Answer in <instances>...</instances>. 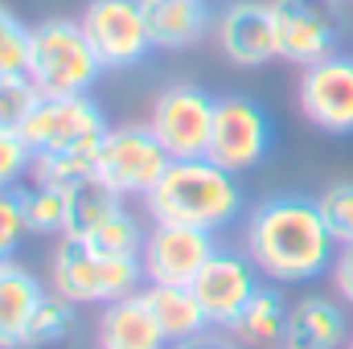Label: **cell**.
<instances>
[{
    "label": "cell",
    "instance_id": "4316f807",
    "mask_svg": "<svg viewBox=\"0 0 353 349\" xmlns=\"http://www.w3.org/2000/svg\"><path fill=\"white\" fill-rule=\"evenodd\" d=\"M33 29L0 4V74H29Z\"/></svg>",
    "mask_w": 353,
    "mask_h": 349
},
{
    "label": "cell",
    "instance_id": "ba28073f",
    "mask_svg": "<svg viewBox=\"0 0 353 349\" xmlns=\"http://www.w3.org/2000/svg\"><path fill=\"white\" fill-rule=\"evenodd\" d=\"M275 144V123L251 94H222L214 107V132H210V161H218L230 173H247L263 165Z\"/></svg>",
    "mask_w": 353,
    "mask_h": 349
},
{
    "label": "cell",
    "instance_id": "d6a6232c",
    "mask_svg": "<svg viewBox=\"0 0 353 349\" xmlns=\"http://www.w3.org/2000/svg\"><path fill=\"white\" fill-rule=\"evenodd\" d=\"M279 349H283V346H279Z\"/></svg>",
    "mask_w": 353,
    "mask_h": 349
},
{
    "label": "cell",
    "instance_id": "7a4b0ae2",
    "mask_svg": "<svg viewBox=\"0 0 353 349\" xmlns=\"http://www.w3.org/2000/svg\"><path fill=\"white\" fill-rule=\"evenodd\" d=\"M144 206L152 222H176L218 235L230 222H239L247 197L239 173L222 169L210 157H193V161H173L169 173L157 181V189L144 197Z\"/></svg>",
    "mask_w": 353,
    "mask_h": 349
},
{
    "label": "cell",
    "instance_id": "3957f363",
    "mask_svg": "<svg viewBox=\"0 0 353 349\" xmlns=\"http://www.w3.org/2000/svg\"><path fill=\"white\" fill-rule=\"evenodd\" d=\"M140 279H144L140 255H107L70 235H62L50 263V288L70 304H111L128 292H140Z\"/></svg>",
    "mask_w": 353,
    "mask_h": 349
},
{
    "label": "cell",
    "instance_id": "83f0119b",
    "mask_svg": "<svg viewBox=\"0 0 353 349\" xmlns=\"http://www.w3.org/2000/svg\"><path fill=\"white\" fill-rule=\"evenodd\" d=\"M25 235H29V222H25V206H21V185L0 189V263L17 255Z\"/></svg>",
    "mask_w": 353,
    "mask_h": 349
},
{
    "label": "cell",
    "instance_id": "8fae6325",
    "mask_svg": "<svg viewBox=\"0 0 353 349\" xmlns=\"http://www.w3.org/2000/svg\"><path fill=\"white\" fill-rule=\"evenodd\" d=\"M259 283H263V275L247 251H222L218 247L189 288H193L197 304L205 308L210 329H230L239 321V312L247 308V300L259 292Z\"/></svg>",
    "mask_w": 353,
    "mask_h": 349
},
{
    "label": "cell",
    "instance_id": "f546056e",
    "mask_svg": "<svg viewBox=\"0 0 353 349\" xmlns=\"http://www.w3.org/2000/svg\"><path fill=\"white\" fill-rule=\"evenodd\" d=\"M169 349H243V341L226 329H201L197 337H185V341H173Z\"/></svg>",
    "mask_w": 353,
    "mask_h": 349
},
{
    "label": "cell",
    "instance_id": "4dcf8cb0",
    "mask_svg": "<svg viewBox=\"0 0 353 349\" xmlns=\"http://www.w3.org/2000/svg\"><path fill=\"white\" fill-rule=\"evenodd\" d=\"M333 288L341 292V300L353 304V243L350 247H337V259H333Z\"/></svg>",
    "mask_w": 353,
    "mask_h": 349
},
{
    "label": "cell",
    "instance_id": "52a82bcc",
    "mask_svg": "<svg viewBox=\"0 0 353 349\" xmlns=\"http://www.w3.org/2000/svg\"><path fill=\"white\" fill-rule=\"evenodd\" d=\"M271 17H275L283 62L304 70L312 62L341 54V37H345L341 0H271Z\"/></svg>",
    "mask_w": 353,
    "mask_h": 349
},
{
    "label": "cell",
    "instance_id": "6da1fadb",
    "mask_svg": "<svg viewBox=\"0 0 353 349\" xmlns=\"http://www.w3.org/2000/svg\"><path fill=\"white\" fill-rule=\"evenodd\" d=\"M243 251L271 283H308L337 259V243L316 210V197L304 193L263 197L247 214Z\"/></svg>",
    "mask_w": 353,
    "mask_h": 349
},
{
    "label": "cell",
    "instance_id": "30bf717a",
    "mask_svg": "<svg viewBox=\"0 0 353 349\" xmlns=\"http://www.w3.org/2000/svg\"><path fill=\"white\" fill-rule=\"evenodd\" d=\"M214 107H218V99L210 90L193 87V83H176L157 94L148 128L157 132V140L169 148L173 161H193V157L210 152Z\"/></svg>",
    "mask_w": 353,
    "mask_h": 349
},
{
    "label": "cell",
    "instance_id": "d4e9b609",
    "mask_svg": "<svg viewBox=\"0 0 353 349\" xmlns=\"http://www.w3.org/2000/svg\"><path fill=\"white\" fill-rule=\"evenodd\" d=\"M316 210L333 235L337 247H350L353 243V181H333L316 193Z\"/></svg>",
    "mask_w": 353,
    "mask_h": 349
},
{
    "label": "cell",
    "instance_id": "f1b7e54d",
    "mask_svg": "<svg viewBox=\"0 0 353 349\" xmlns=\"http://www.w3.org/2000/svg\"><path fill=\"white\" fill-rule=\"evenodd\" d=\"M29 173H33V148L25 144L21 132L0 128V189H17Z\"/></svg>",
    "mask_w": 353,
    "mask_h": 349
},
{
    "label": "cell",
    "instance_id": "9a60e30c",
    "mask_svg": "<svg viewBox=\"0 0 353 349\" xmlns=\"http://www.w3.org/2000/svg\"><path fill=\"white\" fill-rule=\"evenodd\" d=\"M99 346L103 349H169V337H165L148 296L144 292H128V296L103 304Z\"/></svg>",
    "mask_w": 353,
    "mask_h": 349
},
{
    "label": "cell",
    "instance_id": "e0dca14e",
    "mask_svg": "<svg viewBox=\"0 0 353 349\" xmlns=\"http://www.w3.org/2000/svg\"><path fill=\"white\" fill-rule=\"evenodd\" d=\"M46 300V283L17 259L0 263V349H25L29 321Z\"/></svg>",
    "mask_w": 353,
    "mask_h": 349
},
{
    "label": "cell",
    "instance_id": "2e32d148",
    "mask_svg": "<svg viewBox=\"0 0 353 349\" xmlns=\"http://www.w3.org/2000/svg\"><path fill=\"white\" fill-rule=\"evenodd\" d=\"M350 341V321L337 300L304 296L288 308L283 349H341Z\"/></svg>",
    "mask_w": 353,
    "mask_h": 349
},
{
    "label": "cell",
    "instance_id": "8992f818",
    "mask_svg": "<svg viewBox=\"0 0 353 349\" xmlns=\"http://www.w3.org/2000/svg\"><path fill=\"white\" fill-rule=\"evenodd\" d=\"M169 165H173V157L148 123H123L103 136L94 173L119 197H148L157 189V181L169 173Z\"/></svg>",
    "mask_w": 353,
    "mask_h": 349
},
{
    "label": "cell",
    "instance_id": "cb8c5ba5",
    "mask_svg": "<svg viewBox=\"0 0 353 349\" xmlns=\"http://www.w3.org/2000/svg\"><path fill=\"white\" fill-rule=\"evenodd\" d=\"M83 243H90L94 251H107V255H140L144 247V230L140 222L128 214V210H115L103 226H94Z\"/></svg>",
    "mask_w": 353,
    "mask_h": 349
},
{
    "label": "cell",
    "instance_id": "484cf974",
    "mask_svg": "<svg viewBox=\"0 0 353 349\" xmlns=\"http://www.w3.org/2000/svg\"><path fill=\"white\" fill-rule=\"evenodd\" d=\"M41 90L33 87L29 74H0V128L4 132H21L25 119L33 115Z\"/></svg>",
    "mask_w": 353,
    "mask_h": 349
},
{
    "label": "cell",
    "instance_id": "5b68a950",
    "mask_svg": "<svg viewBox=\"0 0 353 349\" xmlns=\"http://www.w3.org/2000/svg\"><path fill=\"white\" fill-rule=\"evenodd\" d=\"M107 132L111 123L90 94H41L21 128L33 157H99Z\"/></svg>",
    "mask_w": 353,
    "mask_h": 349
},
{
    "label": "cell",
    "instance_id": "4fadbf2b",
    "mask_svg": "<svg viewBox=\"0 0 353 349\" xmlns=\"http://www.w3.org/2000/svg\"><path fill=\"white\" fill-rule=\"evenodd\" d=\"M300 111L308 115L312 128L329 136H350L353 132V58L333 54L325 62L304 66L300 74Z\"/></svg>",
    "mask_w": 353,
    "mask_h": 349
},
{
    "label": "cell",
    "instance_id": "44dd1931",
    "mask_svg": "<svg viewBox=\"0 0 353 349\" xmlns=\"http://www.w3.org/2000/svg\"><path fill=\"white\" fill-rule=\"evenodd\" d=\"M66 193H70V226H66L70 239H87L90 230L103 226L115 210H123V197L99 173L87 177V181H79V185H70Z\"/></svg>",
    "mask_w": 353,
    "mask_h": 349
},
{
    "label": "cell",
    "instance_id": "ffe728a7",
    "mask_svg": "<svg viewBox=\"0 0 353 349\" xmlns=\"http://www.w3.org/2000/svg\"><path fill=\"white\" fill-rule=\"evenodd\" d=\"M144 296H148V304H152V312H157V321H161V329H165L169 346H173V341H185V337H197L201 329H210L205 308L197 304L193 288L148 283V288H144Z\"/></svg>",
    "mask_w": 353,
    "mask_h": 349
},
{
    "label": "cell",
    "instance_id": "d6986e66",
    "mask_svg": "<svg viewBox=\"0 0 353 349\" xmlns=\"http://www.w3.org/2000/svg\"><path fill=\"white\" fill-rule=\"evenodd\" d=\"M288 300L283 292L267 279L259 283V292L247 300V308L239 312V321L230 325V333L243 341V346H255V349H267V346H283V329H288Z\"/></svg>",
    "mask_w": 353,
    "mask_h": 349
},
{
    "label": "cell",
    "instance_id": "9c48e42d",
    "mask_svg": "<svg viewBox=\"0 0 353 349\" xmlns=\"http://www.w3.org/2000/svg\"><path fill=\"white\" fill-rule=\"evenodd\" d=\"M79 25L87 33L90 50L99 54L103 70H132L152 50L140 0H90Z\"/></svg>",
    "mask_w": 353,
    "mask_h": 349
},
{
    "label": "cell",
    "instance_id": "7c38bea8",
    "mask_svg": "<svg viewBox=\"0 0 353 349\" xmlns=\"http://www.w3.org/2000/svg\"><path fill=\"white\" fill-rule=\"evenodd\" d=\"M218 247L210 230L197 226H176V222H152V230L144 235L140 263H144V279L148 283H173L189 288L197 279V271L210 263Z\"/></svg>",
    "mask_w": 353,
    "mask_h": 349
},
{
    "label": "cell",
    "instance_id": "603a6c76",
    "mask_svg": "<svg viewBox=\"0 0 353 349\" xmlns=\"http://www.w3.org/2000/svg\"><path fill=\"white\" fill-rule=\"evenodd\" d=\"M74 308L66 296H58L54 288L46 292V300L37 304L33 321H29V337H25V349H46V346H58L74 333Z\"/></svg>",
    "mask_w": 353,
    "mask_h": 349
},
{
    "label": "cell",
    "instance_id": "ac0fdd59",
    "mask_svg": "<svg viewBox=\"0 0 353 349\" xmlns=\"http://www.w3.org/2000/svg\"><path fill=\"white\" fill-rule=\"evenodd\" d=\"M140 4H144L148 37L157 50H189L214 25L205 0H140Z\"/></svg>",
    "mask_w": 353,
    "mask_h": 349
},
{
    "label": "cell",
    "instance_id": "1f68e13d",
    "mask_svg": "<svg viewBox=\"0 0 353 349\" xmlns=\"http://www.w3.org/2000/svg\"><path fill=\"white\" fill-rule=\"evenodd\" d=\"M345 349H353V337H350V341H345Z\"/></svg>",
    "mask_w": 353,
    "mask_h": 349
},
{
    "label": "cell",
    "instance_id": "277c9868",
    "mask_svg": "<svg viewBox=\"0 0 353 349\" xmlns=\"http://www.w3.org/2000/svg\"><path fill=\"white\" fill-rule=\"evenodd\" d=\"M29 79L50 99H58V94H90V87L103 79V62L90 50L79 21L54 17V21L33 25Z\"/></svg>",
    "mask_w": 353,
    "mask_h": 349
},
{
    "label": "cell",
    "instance_id": "5bb4252c",
    "mask_svg": "<svg viewBox=\"0 0 353 349\" xmlns=\"http://www.w3.org/2000/svg\"><path fill=\"white\" fill-rule=\"evenodd\" d=\"M214 37H218L222 58L243 70H259L279 58L271 4H259V0H230L214 21Z\"/></svg>",
    "mask_w": 353,
    "mask_h": 349
},
{
    "label": "cell",
    "instance_id": "7402d4cb",
    "mask_svg": "<svg viewBox=\"0 0 353 349\" xmlns=\"http://www.w3.org/2000/svg\"><path fill=\"white\" fill-rule=\"evenodd\" d=\"M21 206H25V222L29 235H66L70 226V193L62 185H25L21 189Z\"/></svg>",
    "mask_w": 353,
    "mask_h": 349
}]
</instances>
